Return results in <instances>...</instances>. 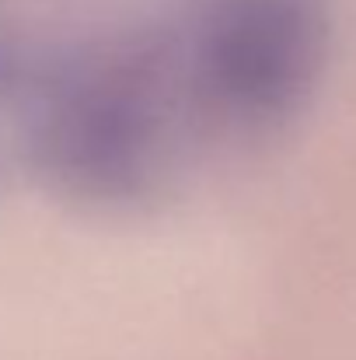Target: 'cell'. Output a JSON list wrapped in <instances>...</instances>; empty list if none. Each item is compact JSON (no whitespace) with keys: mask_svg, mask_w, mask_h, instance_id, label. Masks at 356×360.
<instances>
[{"mask_svg":"<svg viewBox=\"0 0 356 360\" xmlns=\"http://www.w3.org/2000/svg\"><path fill=\"white\" fill-rule=\"evenodd\" d=\"M325 60L322 0H185L95 42L21 46L14 179L88 207L164 200L283 133Z\"/></svg>","mask_w":356,"mask_h":360,"instance_id":"cell-1","label":"cell"}]
</instances>
